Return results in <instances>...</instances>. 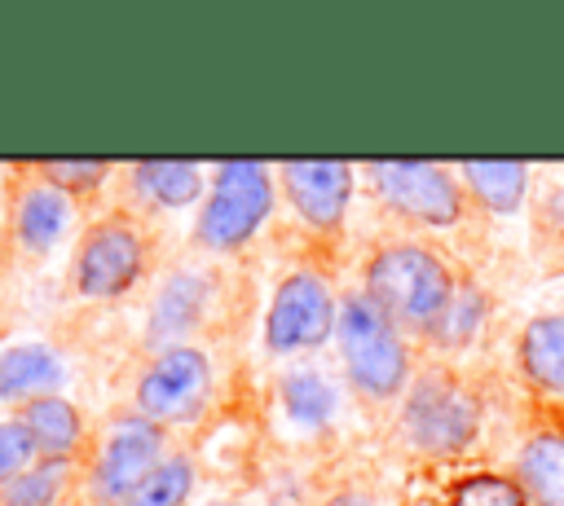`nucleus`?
<instances>
[{
    "label": "nucleus",
    "mask_w": 564,
    "mask_h": 506,
    "mask_svg": "<svg viewBox=\"0 0 564 506\" xmlns=\"http://www.w3.org/2000/svg\"><path fill=\"white\" fill-rule=\"evenodd\" d=\"M366 295L370 304L397 326V330H441L449 304H454V277L419 242H388L366 264Z\"/></svg>",
    "instance_id": "1"
},
{
    "label": "nucleus",
    "mask_w": 564,
    "mask_h": 506,
    "mask_svg": "<svg viewBox=\"0 0 564 506\" xmlns=\"http://www.w3.org/2000/svg\"><path fill=\"white\" fill-rule=\"evenodd\" d=\"M335 330H339V348H344V370L357 392L388 400L405 387L410 352L401 343V330L370 304L366 290H357L339 304Z\"/></svg>",
    "instance_id": "2"
},
{
    "label": "nucleus",
    "mask_w": 564,
    "mask_h": 506,
    "mask_svg": "<svg viewBox=\"0 0 564 506\" xmlns=\"http://www.w3.org/2000/svg\"><path fill=\"white\" fill-rule=\"evenodd\" d=\"M273 207V167L256 158H234L216 167L212 194L198 211L194 238L207 251H234L242 246Z\"/></svg>",
    "instance_id": "3"
},
{
    "label": "nucleus",
    "mask_w": 564,
    "mask_h": 506,
    "mask_svg": "<svg viewBox=\"0 0 564 506\" xmlns=\"http://www.w3.org/2000/svg\"><path fill=\"white\" fill-rule=\"evenodd\" d=\"M212 400V361L203 348L172 343L137 378V409L150 422H194Z\"/></svg>",
    "instance_id": "4"
},
{
    "label": "nucleus",
    "mask_w": 564,
    "mask_h": 506,
    "mask_svg": "<svg viewBox=\"0 0 564 506\" xmlns=\"http://www.w3.org/2000/svg\"><path fill=\"white\" fill-rule=\"evenodd\" d=\"M401 422H405V436L423 453H454L476 436L480 405L463 383L445 374H423L405 396Z\"/></svg>",
    "instance_id": "5"
},
{
    "label": "nucleus",
    "mask_w": 564,
    "mask_h": 506,
    "mask_svg": "<svg viewBox=\"0 0 564 506\" xmlns=\"http://www.w3.org/2000/svg\"><path fill=\"white\" fill-rule=\"evenodd\" d=\"M145 268V242L128 220H97L75 251V290L84 299H115L137 286Z\"/></svg>",
    "instance_id": "6"
},
{
    "label": "nucleus",
    "mask_w": 564,
    "mask_h": 506,
    "mask_svg": "<svg viewBox=\"0 0 564 506\" xmlns=\"http://www.w3.org/2000/svg\"><path fill=\"white\" fill-rule=\"evenodd\" d=\"M330 330H335V299H330L326 277L304 273V268L282 277V286L273 290L269 317H264V343L273 352H300V348L326 343Z\"/></svg>",
    "instance_id": "7"
},
{
    "label": "nucleus",
    "mask_w": 564,
    "mask_h": 506,
    "mask_svg": "<svg viewBox=\"0 0 564 506\" xmlns=\"http://www.w3.org/2000/svg\"><path fill=\"white\" fill-rule=\"evenodd\" d=\"M383 202L419 224H454L463 216V185L441 163H370Z\"/></svg>",
    "instance_id": "8"
},
{
    "label": "nucleus",
    "mask_w": 564,
    "mask_h": 506,
    "mask_svg": "<svg viewBox=\"0 0 564 506\" xmlns=\"http://www.w3.org/2000/svg\"><path fill=\"white\" fill-rule=\"evenodd\" d=\"M159 462H163V427L141 418V414L119 418L115 431L106 436L97 471H93L97 497L106 506H128V497L150 480V471Z\"/></svg>",
    "instance_id": "9"
},
{
    "label": "nucleus",
    "mask_w": 564,
    "mask_h": 506,
    "mask_svg": "<svg viewBox=\"0 0 564 506\" xmlns=\"http://www.w3.org/2000/svg\"><path fill=\"white\" fill-rule=\"evenodd\" d=\"M282 189L304 224L313 229H339L348 198H352V167L339 158H304L282 163Z\"/></svg>",
    "instance_id": "10"
},
{
    "label": "nucleus",
    "mask_w": 564,
    "mask_h": 506,
    "mask_svg": "<svg viewBox=\"0 0 564 506\" xmlns=\"http://www.w3.org/2000/svg\"><path fill=\"white\" fill-rule=\"evenodd\" d=\"M70 216H75L70 194H62L48 180H31V185H22V194L13 202V238L26 251H48L66 233Z\"/></svg>",
    "instance_id": "11"
},
{
    "label": "nucleus",
    "mask_w": 564,
    "mask_h": 506,
    "mask_svg": "<svg viewBox=\"0 0 564 506\" xmlns=\"http://www.w3.org/2000/svg\"><path fill=\"white\" fill-rule=\"evenodd\" d=\"M18 422L26 427L35 453L44 458H70L84 440V422H79V409L62 396V392H44V396H31L18 405Z\"/></svg>",
    "instance_id": "12"
},
{
    "label": "nucleus",
    "mask_w": 564,
    "mask_h": 506,
    "mask_svg": "<svg viewBox=\"0 0 564 506\" xmlns=\"http://www.w3.org/2000/svg\"><path fill=\"white\" fill-rule=\"evenodd\" d=\"M62 383V361L44 343H13L0 352V400H31Z\"/></svg>",
    "instance_id": "13"
},
{
    "label": "nucleus",
    "mask_w": 564,
    "mask_h": 506,
    "mask_svg": "<svg viewBox=\"0 0 564 506\" xmlns=\"http://www.w3.org/2000/svg\"><path fill=\"white\" fill-rule=\"evenodd\" d=\"M203 304H207V277H198V273H172L167 286L154 295L150 339L154 343H172L176 334H185L203 317Z\"/></svg>",
    "instance_id": "14"
},
{
    "label": "nucleus",
    "mask_w": 564,
    "mask_h": 506,
    "mask_svg": "<svg viewBox=\"0 0 564 506\" xmlns=\"http://www.w3.org/2000/svg\"><path fill=\"white\" fill-rule=\"evenodd\" d=\"M520 488L533 506H564V436H533L520 449Z\"/></svg>",
    "instance_id": "15"
},
{
    "label": "nucleus",
    "mask_w": 564,
    "mask_h": 506,
    "mask_svg": "<svg viewBox=\"0 0 564 506\" xmlns=\"http://www.w3.org/2000/svg\"><path fill=\"white\" fill-rule=\"evenodd\" d=\"M520 365H524V374L538 387L564 396V312L533 317L524 326V334H520Z\"/></svg>",
    "instance_id": "16"
},
{
    "label": "nucleus",
    "mask_w": 564,
    "mask_h": 506,
    "mask_svg": "<svg viewBox=\"0 0 564 506\" xmlns=\"http://www.w3.org/2000/svg\"><path fill=\"white\" fill-rule=\"evenodd\" d=\"M463 180L476 194V202H485L489 211L507 216L524 198L529 167L524 163H511V158H498V163H463Z\"/></svg>",
    "instance_id": "17"
},
{
    "label": "nucleus",
    "mask_w": 564,
    "mask_h": 506,
    "mask_svg": "<svg viewBox=\"0 0 564 506\" xmlns=\"http://www.w3.org/2000/svg\"><path fill=\"white\" fill-rule=\"evenodd\" d=\"M132 176H137V189L159 207H189L203 189V167L198 163L159 158V163H137Z\"/></svg>",
    "instance_id": "18"
},
{
    "label": "nucleus",
    "mask_w": 564,
    "mask_h": 506,
    "mask_svg": "<svg viewBox=\"0 0 564 506\" xmlns=\"http://www.w3.org/2000/svg\"><path fill=\"white\" fill-rule=\"evenodd\" d=\"M282 405H286V418L291 422H300V427H326L339 400H335V387L322 374L300 370V374H286Z\"/></svg>",
    "instance_id": "19"
},
{
    "label": "nucleus",
    "mask_w": 564,
    "mask_h": 506,
    "mask_svg": "<svg viewBox=\"0 0 564 506\" xmlns=\"http://www.w3.org/2000/svg\"><path fill=\"white\" fill-rule=\"evenodd\" d=\"M66 471H70V462H62V458H44V462L26 466L13 484L0 488V506H53L66 488Z\"/></svg>",
    "instance_id": "20"
},
{
    "label": "nucleus",
    "mask_w": 564,
    "mask_h": 506,
    "mask_svg": "<svg viewBox=\"0 0 564 506\" xmlns=\"http://www.w3.org/2000/svg\"><path fill=\"white\" fill-rule=\"evenodd\" d=\"M189 488H194V462L185 453H172L150 471V480L128 497V506H185Z\"/></svg>",
    "instance_id": "21"
},
{
    "label": "nucleus",
    "mask_w": 564,
    "mask_h": 506,
    "mask_svg": "<svg viewBox=\"0 0 564 506\" xmlns=\"http://www.w3.org/2000/svg\"><path fill=\"white\" fill-rule=\"evenodd\" d=\"M445 506H529V497L507 475H471L449 493Z\"/></svg>",
    "instance_id": "22"
},
{
    "label": "nucleus",
    "mask_w": 564,
    "mask_h": 506,
    "mask_svg": "<svg viewBox=\"0 0 564 506\" xmlns=\"http://www.w3.org/2000/svg\"><path fill=\"white\" fill-rule=\"evenodd\" d=\"M101 176H106V163L101 158H53V163H40V180L57 185L62 194L97 189Z\"/></svg>",
    "instance_id": "23"
},
{
    "label": "nucleus",
    "mask_w": 564,
    "mask_h": 506,
    "mask_svg": "<svg viewBox=\"0 0 564 506\" xmlns=\"http://www.w3.org/2000/svg\"><path fill=\"white\" fill-rule=\"evenodd\" d=\"M26 466H35V444L18 418H0V488L13 484Z\"/></svg>",
    "instance_id": "24"
},
{
    "label": "nucleus",
    "mask_w": 564,
    "mask_h": 506,
    "mask_svg": "<svg viewBox=\"0 0 564 506\" xmlns=\"http://www.w3.org/2000/svg\"><path fill=\"white\" fill-rule=\"evenodd\" d=\"M476 321H480V295H476V290H458L436 334H445V339H467V334L476 330Z\"/></svg>",
    "instance_id": "25"
},
{
    "label": "nucleus",
    "mask_w": 564,
    "mask_h": 506,
    "mask_svg": "<svg viewBox=\"0 0 564 506\" xmlns=\"http://www.w3.org/2000/svg\"><path fill=\"white\" fill-rule=\"evenodd\" d=\"M326 506H375V502H370L366 493H335Z\"/></svg>",
    "instance_id": "26"
},
{
    "label": "nucleus",
    "mask_w": 564,
    "mask_h": 506,
    "mask_svg": "<svg viewBox=\"0 0 564 506\" xmlns=\"http://www.w3.org/2000/svg\"><path fill=\"white\" fill-rule=\"evenodd\" d=\"M216 506H229V502H216Z\"/></svg>",
    "instance_id": "27"
}]
</instances>
